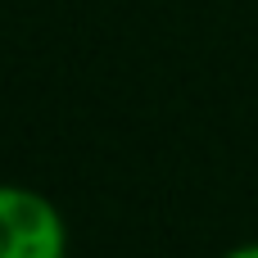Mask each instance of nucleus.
Listing matches in <instances>:
<instances>
[{
	"instance_id": "f257e3e1",
	"label": "nucleus",
	"mask_w": 258,
	"mask_h": 258,
	"mask_svg": "<svg viewBox=\"0 0 258 258\" xmlns=\"http://www.w3.org/2000/svg\"><path fill=\"white\" fill-rule=\"evenodd\" d=\"M0 227H5L0 258H68V222L59 204L32 186L0 190Z\"/></svg>"
},
{
	"instance_id": "f03ea898",
	"label": "nucleus",
	"mask_w": 258,
	"mask_h": 258,
	"mask_svg": "<svg viewBox=\"0 0 258 258\" xmlns=\"http://www.w3.org/2000/svg\"><path fill=\"white\" fill-rule=\"evenodd\" d=\"M222 258H258V240H249V245H236V249H227Z\"/></svg>"
}]
</instances>
